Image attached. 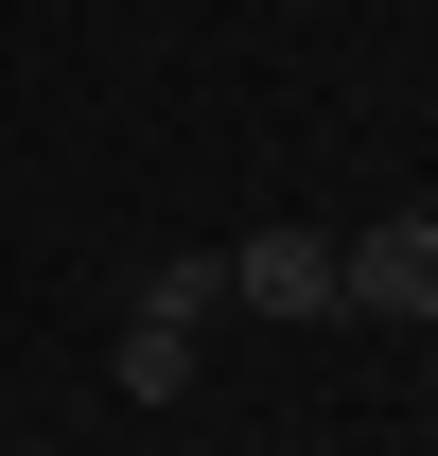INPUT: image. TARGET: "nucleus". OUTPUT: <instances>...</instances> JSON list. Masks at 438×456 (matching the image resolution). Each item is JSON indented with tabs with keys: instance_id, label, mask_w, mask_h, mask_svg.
I'll return each instance as SVG.
<instances>
[{
	"instance_id": "20e7f679",
	"label": "nucleus",
	"mask_w": 438,
	"mask_h": 456,
	"mask_svg": "<svg viewBox=\"0 0 438 456\" xmlns=\"http://www.w3.org/2000/svg\"><path fill=\"white\" fill-rule=\"evenodd\" d=\"M123 387H141V403H175V387H193V334H158V316H123Z\"/></svg>"
},
{
	"instance_id": "f257e3e1",
	"label": "nucleus",
	"mask_w": 438,
	"mask_h": 456,
	"mask_svg": "<svg viewBox=\"0 0 438 456\" xmlns=\"http://www.w3.org/2000/svg\"><path fill=\"white\" fill-rule=\"evenodd\" d=\"M333 316H438V211H385L333 246Z\"/></svg>"
},
{
	"instance_id": "f03ea898",
	"label": "nucleus",
	"mask_w": 438,
	"mask_h": 456,
	"mask_svg": "<svg viewBox=\"0 0 438 456\" xmlns=\"http://www.w3.org/2000/svg\"><path fill=\"white\" fill-rule=\"evenodd\" d=\"M228 298H246V316H333V246L316 228H246V246H228Z\"/></svg>"
},
{
	"instance_id": "7ed1b4c3",
	"label": "nucleus",
	"mask_w": 438,
	"mask_h": 456,
	"mask_svg": "<svg viewBox=\"0 0 438 456\" xmlns=\"http://www.w3.org/2000/svg\"><path fill=\"white\" fill-rule=\"evenodd\" d=\"M141 316H158V334L228 316V246H158V281H141Z\"/></svg>"
}]
</instances>
